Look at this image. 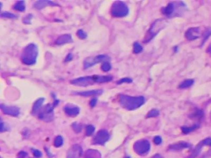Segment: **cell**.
<instances>
[{
	"mask_svg": "<svg viewBox=\"0 0 211 158\" xmlns=\"http://www.w3.org/2000/svg\"><path fill=\"white\" fill-rule=\"evenodd\" d=\"M110 58L106 54L97 55L96 56H91L86 58L84 61V69H88L91 67L92 66L95 65L97 63L102 62H108L110 61Z\"/></svg>",
	"mask_w": 211,
	"mask_h": 158,
	"instance_id": "cell-7",
	"label": "cell"
},
{
	"mask_svg": "<svg viewBox=\"0 0 211 158\" xmlns=\"http://www.w3.org/2000/svg\"><path fill=\"white\" fill-rule=\"evenodd\" d=\"M102 90H93L90 91H79V92H75V95H79V96L83 97H91L95 96V95H100L103 93Z\"/></svg>",
	"mask_w": 211,
	"mask_h": 158,
	"instance_id": "cell-17",
	"label": "cell"
},
{
	"mask_svg": "<svg viewBox=\"0 0 211 158\" xmlns=\"http://www.w3.org/2000/svg\"><path fill=\"white\" fill-rule=\"evenodd\" d=\"M57 5L56 3L48 0H41L37 1L34 3V7L37 9H42L47 6H54Z\"/></svg>",
	"mask_w": 211,
	"mask_h": 158,
	"instance_id": "cell-16",
	"label": "cell"
},
{
	"mask_svg": "<svg viewBox=\"0 0 211 158\" xmlns=\"http://www.w3.org/2000/svg\"><path fill=\"white\" fill-rule=\"evenodd\" d=\"M95 131V127L92 125H89L86 128V134L87 136H91Z\"/></svg>",
	"mask_w": 211,
	"mask_h": 158,
	"instance_id": "cell-29",
	"label": "cell"
},
{
	"mask_svg": "<svg viewBox=\"0 0 211 158\" xmlns=\"http://www.w3.org/2000/svg\"><path fill=\"white\" fill-rule=\"evenodd\" d=\"M162 141V138L160 137V136H156V137H154V142L155 143L156 145H160V143Z\"/></svg>",
	"mask_w": 211,
	"mask_h": 158,
	"instance_id": "cell-35",
	"label": "cell"
},
{
	"mask_svg": "<svg viewBox=\"0 0 211 158\" xmlns=\"http://www.w3.org/2000/svg\"><path fill=\"white\" fill-rule=\"evenodd\" d=\"M132 82V80L130 78H123V79H121L120 80H118V81H117V84L118 85H120V84H122L123 83H131Z\"/></svg>",
	"mask_w": 211,
	"mask_h": 158,
	"instance_id": "cell-34",
	"label": "cell"
},
{
	"mask_svg": "<svg viewBox=\"0 0 211 158\" xmlns=\"http://www.w3.org/2000/svg\"><path fill=\"white\" fill-rule=\"evenodd\" d=\"M204 116V112L203 111H202V110H199V109H198L196 110V111L193 112L192 114H191V118H193V119H200V118H202V117H203Z\"/></svg>",
	"mask_w": 211,
	"mask_h": 158,
	"instance_id": "cell-24",
	"label": "cell"
},
{
	"mask_svg": "<svg viewBox=\"0 0 211 158\" xmlns=\"http://www.w3.org/2000/svg\"><path fill=\"white\" fill-rule=\"evenodd\" d=\"M134 151L139 155H144L147 154L150 149V145L149 141L145 139H139L135 142L133 146Z\"/></svg>",
	"mask_w": 211,
	"mask_h": 158,
	"instance_id": "cell-8",
	"label": "cell"
},
{
	"mask_svg": "<svg viewBox=\"0 0 211 158\" xmlns=\"http://www.w3.org/2000/svg\"><path fill=\"white\" fill-rule=\"evenodd\" d=\"M1 16L2 17H5V18H8V19H16L17 16L14 14L13 13H8V12H4L1 13Z\"/></svg>",
	"mask_w": 211,
	"mask_h": 158,
	"instance_id": "cell-31",
	"label": "cell"
},
{
	"mask_svg": "<svg viewBox=\"0 0 211 158\" xmlns=\"http://www.w3.org/2000/svg\"><path fill=\"white\" fill-rule=\"evenodd\" d=\"M167 22L166 20L160 19L155 20L153 24L151 25L149 30L146 34L145 37L144 39V43L149 42L150 40H152L155 36H156L162 29H164L166 25Z\"/></svg>",
	"mask_w": 211,
	"mask_h": 158,
	"instance_id": "cell-4",
	"label": "cell"
},
{
	"mask_svg": "<svg viewBox=\"0 0 211 158\" xmlns=\"http://www.w3.org/2000/svg\"><path fill=\"white\" fill-rule=\"evenodd\" d=\"M152 158H162V157L161 156L160 154H155V155H154L152 157Z\"/></svg>",
	"mask_w": 211,
	"mask_h": 158,
	"instance_id": "cell-43",
	"label": "cell"
},
{
	"mask_svg": "<svg viewBox=\"0 0 211 158\" xmlns=\"http://www.w3.org/2000/svg\"><path fill=\"white\" fill-rule=\"evenodd\" d=\"M110 135L108 132L105 130L99 131L92 139V144L94 145H103L108 140Z\"/></svg>",
	"mask_w": 211,
	"mask_h": 158,
	"instance_id": "cell-9",
	"label": "cell"
},
{
	"mask_svg": "<svg viewBox=\"0 0 211 158\" xmlns=\"http://www.w3.org/2000/svg\"><path fill=\"white\" fill-rule=\"evenodd\" d=\"M203 32L201 30V27H191L188 28L185 32V37L190 41H193V40H197L202 35Z\"/></svg>",
	"mask_w": 211,
	"mask_h": 158,
	"instance_id": "cell-10",
	"label": "cell"
},
{
	"mask_svg": "<svg viewBox=\"0 0 211 158\" xmlns=\"http://www.w3.org/2000/svg\"><path fill=\"white\" fill-rule=\"evenodd\" d=\"M66 114L69 117H76L79 114L80 109L77 106L69 103L64 107Z\"/></svg>",
	"mask_w": 211,
	"mask_h": 158,
	"instance_id": "cell-13",
	"label": "cell"
},
{
	"mask_svg": "<svg viewBox=\"0 0 211 158\" xmlns=\"http://www.w3.org/2000/svg\"><path fill=\"white\" fill-rule=\"evenodd\" d=\"M202 36H203V41L202 45H204V43L206 42V40L209 38L210 36H211V28H209L205 30L204 32H203Z\"/></svg>",
	"mask_w": 211,
	"mask_h": 158,
	"instance_id": "cell-26",
	"label": "cell"
},
{
	"mask_svg": "<svg viewBox=\"0 0 211 158\" xmlns=\"http://www.w3.org/2000/svg\"><path fill=\"white\" fill-rule=\"evenodd\" d=\"M32 17V14H28V16L25 17L24 19V20H23L24 23H25V24H30Z\"/></svg>",
	"mask_w": 211,
	"mask_h": 158,
	"instance_id": "cell-36",
	"label": "cell"
},
{
	"mask_svg": "<svg viewBox=\"0 0 211 158\" xmlns=\"http://www.w3.org/2000/svg\"><path fill=\"white\" fill-rule=\"evenodd\" d=\"M199 127V126L197 124L194 125L192 127H186L184 126L181 127V130H182V132L184 134H188L190 132L194 131V130H196V128H198Z\"/></svg>",
	"mask_w": 211,
	"mask_h": 158,
	"instance_id": "cell-23",
	"label": "cell"
},
{
	"mask_svg": "<svg viewBox=\"0 0 211 158\" xmlns=\"http://www.w3.org/2000/svg\"><path fill=\"white\" fill-rule=\"evenodd\" d=\"M203 146L204 145L202 144V141L200 142L199 144L196 146L195 149L193 150V151H192L190 155L188 157V158H196V157H197L198 156V154L200 153V152H201Z\"/></svg>",
	"mask_w": 211,
	"mask_h": 158,
	"instance_id": "cell-20",
	"label": "cell"
},
{
	"mask_svg": "<svg viewBox=\"0 0 211 158\" xmlns=\"http://www.w3.org/2000/svg\"><path fill=\"white\" fill-rule=\"evenodd\" d=\"M14 8L16 10L18 11L23 12L25 9V1H19L16 2L14 6Z\"/></svg>",
	"mask_w": 211,
	"mask_h": 158,
	"instance_id": "cell-22",
	"label": "cell"
},
{
	"mask_svg": "<svg viewBox=\"0 0 211 158\" xmlns=\"http://www.w3.org/2000/svg\"><path fill=\"white\" fill-rule=\"evenodd\" d=\"M3 130H4V124H3V122L1 121V128H0V131H1V132H3Z\"/></svg>",
	"mask_w": 211,
	"mask_h": 158,
	"instance_id": "cell-44",
	"label": "cell"
},
{
	"mask_svg": "<svg viewBox=\"0 0 211 158\" xmlns=\"http://www.w3.org/2000/svg\"><path fill=\"white\" fill-rule=\"evenodd\" d=\"M86 158H93V157H92L91 156H89V157H86Z\"/></svg>",
	"mask_w": 211,
	"mask_h": 158,
	"instance_id": "cell-45",
	"label": "cell"
},
{
	"mask_svg": "<svg viewBox=\"0 0 211 158\" xmlns=\"http://www.w3.org/2000/svg\"><path fill=\"white\" fill-rule=\"evenodd\" d=\"M112 68L111 64L109 63L108 62H105L102 64L101 66V69L103 72H108Z\"/></svg>",
	"mask_w": 211,
	"mask_h": 158,
	"instance_id": "cell-30",
	"label": "cell"
},
{
	"mask_svg": "<svg viewBox=\"0 0 211 158\" xmlns=\"http://www.w3.org/2000/svg\"><path fill=\"white\" fill-rule=\"evenodd\" d=\"M194 82V80H192V79L185 80L182 83H181L179 87H180V89H187V88L190 87L191 86L193 85Z\"/></svg>",
	"mask_w": 211,
	"mask_h": 158,
	"instance_id": "cell-21",
	"label": "cell"
},
{
	"mask_svg": "<svg viewBox=\"0 0 211 158\" xmlns=\"http://www.w3.org/2000/svg\"><path fill=\"white\" fill-rule=\"evenodd\" d=\"M18 156H19V157H20L21 158H24L25 156H27V153H25V152L22 151V152H20L19 153V155H18Z\"/></svg>",
	"mask_w": 211,
	"mask_h": 158,
	"instance_id": "cell-41",
	"label": "cell"
},
{
	"mask_svg": "<svg viewBox=\"0 0 211 158\" xmlns=\"http://www.w3.org/2000/svg\"><path fill=\"white\" fill-rule=\"evenodd\" d=\"M39 50L37 46L34 43H31L23 50L21 54V60L24 64L33 65L37 61Z\"/></svg>",
	"mask_w": 211,
	"mask_h": 158,
	"instance_id": "cell-3",
	"label": "cell"
},
{
	"mask_svg": "<svg viewBox=\"0 0 211 158\" xmlns=\"http://www.w3.org/2000/svg\"><path fill=\"white\" fill-rule=\"evenodd\" d=\"M63 144V138L61 136H58L55 139L54 141L55 146L57 147V148H58V147L61 146Z\"/></svg>",
	"mask_w": 211,
	"mask_h": 158,
	"instance_id": "cell-27",
	"label": "cell"
},
{
	"mask_svg": "<svg viewBox=\"0 0 211 158\" xmlns=\"http://www.w3.org/2000/svg\"><path fill=\"white\" fill-rule=\"evenodd\" d=\"M32 152H33V154H34V155L37 157H41L42 156V153L40 151L37 150V149H32Z\"/></svg>",
	"mask_w": 211,
	"mask_h": 158,
	"instance_id": "cell-37",
	"label": "cell"
},
{
	"mask_svg": "<svg viewBox=\"0 0 211 158\" xmlns=\"http://www.w3.org/2000/svg\"><path fill=\"white\" fill-rule=\"evenodd\" d=\"M202 143L204 145H207V146H211V138H207L205 139H204V140L202 141Z\"/></svg>",
	"mask_w": 211,
	"mask_h": 158,
	"instance_id": "cell-38",
	"label": "cell"
},
{
	"mask_svg": "<svg viewBox=\"0 0 211 158\" xmlns=\"http://www.w3.org/2000/svg\"><path fill=\"white\" fill-rule=\"evenodd\" d=\"M45 101V98H39L37 100L34 104L32 108V113L33 115H38L40 110L42 109V106L43 105V102Z\"/></svg>",
	"mask_w": 211,
	"mask_h": 158,
	"instance_id": "cell-19",
	"label": "cell"
},
{
	"mask_svg": "<svg viewBox=\"0 0 211 158\" xmlns=\"http://www.w3.org/2000/svg\"><path fill=\"white\" fill-rule=\"evenodd\" d=\"M207 53H208L209 54H210L211 56V43L209 45V46L207 47Z\"/></svg>",
	"mask_w": 211,
	"mask_h": 158,
	"instance_id": "cell-42",
	"label": "cell"
},
{
	"mask_svg": "<svg viewBox=\"0 0 211 158\" xmlns=\"http://www.w3.org/2000/svg\"><path fill=\"white\" fill-rule=\"evenodd\" d=\"M159 114H160V112H159L158 110L156 109H152L151 111L148 112L147 115V118H151V117H157L158 116H159Z\"/></svg>",
	"mask_w": 211,
	"mask_h": 158,
	"instance_id": "cell-28",
	"label": "cell"
},
{
	"mask_svg": "<svg viewBox=\"0 0 211 158\" xmlns=\"http://www.w3.org/2000/svg\"><path fill=\"white\" fill-rule=\"evenodd\" d=\"M73 42L72 36L70 34H64L59 36L57 39L55 43L58 45H64V44L69 43Z\"/></svg>",
	"mask_w": 211,
	"mask_h": 158,
	"instance_id": "cell-15",
	"label": "cell"
},
{
	"mask_svg": "<svg viewBox=\"0 0 211 158\" xmlns=\"http://www.w3.org/2000/svg\"><path fill=\"white\" fill-rule=\"evenodd\" d=\"M176 6V2H170L167 6L162 8V13L167 17H171V16L175 13Z\"/></svg>",
	"mask_w": 211,
	"mask_h": 158,
	"instance_id": "cell-14",
	"label": "cell"
},
{
	"mask_svg": "<svg viewBox=\"0 0 211 158\" xmlns=\"http://www.w3.org/2000/svg\"><path fill=\"white\" fill-rule=\"evenodd\" d=\"M142 46L138 42H135L133 45V52L135 54H139L142 51Z\"/></svg>",
	"mask_w": 211,
	"mask_h": 158,
	"instance_id": "cell-25",
	"label": "cell"
},
{
	"mask_svg": "<svg viewBox=\"0 0 211 158\" xmlns=\"http://www.w3.org/2000/svg\"><path fill=\"white\" fill-rule=\"evenodd\" d=\"M97 98H92L90 101V106H91L92 108L94 107V106H95L96 104H97Z\"/></svg>",
	"mask_w": 211,
	"mask_h": 158,
	"instance_id": "cell-39",
	"label": "cell"
},
{
	"mask_svg": "<svg viewBox=\"0 0 211 158\" xmlns=\"http://www.w3.org/2000/svg\"><path fill=\"white\" fill-rule=\"evenodd\" d=\"M54 108L53 104H47L39 112L38 116L40 120L45 122H51L54 119Z\"/></svg>",
	"mask_w": 211,
	"mask_h": 158,
	"instance_id": "cell-6",
	"label": "cell"
},
{
	"mask_svg": "<svg viewBox=\"0 0 211 158\" xmlns=\"http://www.w3.org/2000/svg\"><path fill=\"white\" fill-rule=\"evenodd\" d=\"M129 13V8L128 6L123 1H116L113 3L111 14L114 17H123L126 16Z\"/></svg>",
	"mask_w": 211,
	"mask_h": 158,
	"instance_id": "cell-5",
	"label": "cell"
},
{
	"mask_svg": "<svg viewBox=\"0 0 211 158\" xmlns=\"http://www.w3.org/2000/svg\"><path fill=\"white\" fill-rule=\"evenodd\" d=\"M1 109L2 111L4 112L5 114L9 115L14 117H17L19 115L20 111L19 109L16 106H6L3 104H1Z\"/></svg>",
	"mask_w": 211,
	"mask_h": 158,
	"instance_id": "cell-12",
	"label": "cell"
},
{
	"mask_svg": "<svg viewBox=\"0 0 211 158\" xmlns=\"http://www.w3.org/2000/svg\"><path fill=\"white\" fill-rule=\"evenodd\" d=\"M77 35L79 38L82 39V40L86 39L87 38V36L86 33L85 32L84 30H81V29L77 32Z\"/></svg>",
	"mask_w": 211,
	"mask_h": 158,
	"instance_id": "cell-33",
	"label": "cell"
},
{
	"mask_svg": "<svg viewBox=\"0 0 211 158\" xmlns=\"http://www.w3.org/2000/svg\"><path fill=\"white\" fill-rule=\"evenodd\" d=\"M119 102L122 108L132 111L140 108L145 103V98L143 97H131L126 95H120Z\"/></svg>",
	"mask_w": 211,
	"mask_h": 158,
	"instance_id": "cell-2",
	"label": "cell"
},
{
	"mask_svg": "<svg viewBox=\"0 0 211 158\" xmlns=\"http://www.w3.org/2000/svg\"><path fill=\"white\" fill-rule=\"evenodd\" d=\"M73 59V55L72 54H68V56H66V58H65V61L66 62H68V61H70Z\"/></svg>",
	"mask_w": 211,
	"mask_h": 158,
	"instance_id": "cell-40",
	"label": "cell"
},
{
	"mask_svg": "<svg viewBox=\"0 0 211 158\" xmlns=\"http://www.w3.org/2000/svg\"><path fill=\"white\" fill-rule=\"evenodd\" d=\"M72 127L74 131L76 132V133H79V132H81V130H82V126L79 123L77 122L73 123L72 125Z\"/></svg>",
	"mask_w": 211,
	"mask_h": 158,
	"instance_id": "cell-32",
	"label": "cell"
},
{
	"mask_svg": "<svg viewBox=\"0 0 211 158\" xmlns=\"http://www.w3.org/2000/svg\"><path fill=\"white\" fill-rule=\"evenodd\" d=\"M113 77L110 75H92L81 77L71 81L73 85L78 87H87L95 83H105L112 81Z\"/></svg>",
	"mask_w": 211,
	"mask_h": 158,
	"instance_id": "cell-1",
	"label": "cell"
},
{
	"mask_svg": "<svg viewBox=\"0 0 211 158\" xmlns=\"http://www.w3.org/2000/svg\"><path fill=\"white\" fill-rule=\"evenodd\" d=\"M83 154V149L79 145H73L68 151L66 158H81Z\"/></svg>",
	"mask_w": 211,
	"mask_h": 158,
	"instance_id": "cell-11",
	"label": "cell"
},
{
	"mask_svg": "<svg viewBox=\"0 0 211 158\" xmlns=\"http://www.w3.org/2000/svg\"><path fill=\"white\" fill-rule=\"evenodd\" d=\"M191 146V145L189 143L185 141H179L169 146V148L173 150H181L185 148H188Z\"/></svg>",
	"mask_w": 211,
	"mask_h": 158,
	"instance_id": "cell-18",
	"label": "cell"
}]
</instances>
